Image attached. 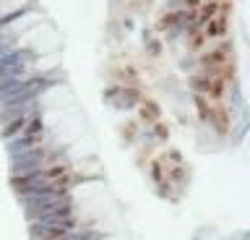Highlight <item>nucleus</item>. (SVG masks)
<instances>
[{
    "label": "nucleus",
    "mask_w": 250,
    "mask_h": 240,
    "mask_svg": "<svg viewBox=\"0 0 250 240\" xmlns=\"http://www.w3.org/2000/svg\"><path fill=\"white\" fill-rule=\"evenodd\" d=\"M216 13H219V8H216V3H206V5H203V8H201V16H198V19L203 21V24H208V21L214 19Z\"/></svg>",
    "instance_id": "nucleus-3"
},
{
    "label": "nucleus",
    "mask_w": 250,
    "mask_h": 240,
    "mask_svg": "<svg viewBox=\"0 0 250 240\" xmlns=\"http://www.w3.org/2000/svg\"><path fill=\"white\" fill-rule=\"evenodd\" d=\"M224 29H227V16L224 13H216L206 24V37H219V34H224Z\"/></svg>",
    "instance_id": "nucleus-2"
},
{
    "label": "nucleus",
    "mask_w": 250,
    "mask_h": 240,
    "mask_svg": "<svg viewBox=\"0 0 250 240\" xmlns=\"http://www.w3.org/2000/svg\"><path fill=\"white\" fill-rule=\"evenodd\" d=\"M201 3V0H188V5H198Z\"/></svg>",
    "instance_id": "nucleus-6"
},
{
    "label": "nucleus",
    "mask_w": 250,
    "mask_h": 240,
    "mask_svg": "<svg viewBox=\"0 0 250 240\" xmlns=\"http://www.w3.org/2000/svg\"><path fill=\"white\" fill-rule=\"evenodd\" d=\"M175 13H164V19L159 21V26H175Z\"/></svg>",
    "instance_id": "nucleus-4"
},
{
    "label": "nucleus",
    "mask_w": 250,
    "mask_h": 240,
    "mask_svg": "<svg viewBox=\"0 0 250 240\" xmlns=\"http://www.w3.org/2000/svg\"><path fill=\"white\" fill-rule=\"evenodd\" d=\"M193 89H201L203 94H211V97H219L222 94V79H216V76H195L190 81Z\"/></svg>",
    "instance_id": "nucleus-1"
},
{
    "label": "nucleus",
    "mask_w": 250,
    "mask_h": 240,
    "mask_svg": "<svg viewBox=\"0 0 250 240\" xmlns=\"http://www.w3.org/2000/svg\"><path fill=\"white\" fill-rule=\"evenodd\" d=\"M203 40H206L203 34H193V40H190V47H193V50H195V47H201V44H203Z\"/></svg>",
    "instance_id": "nucleus-5"
}]
</instances>
